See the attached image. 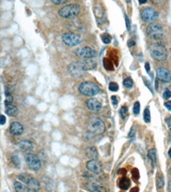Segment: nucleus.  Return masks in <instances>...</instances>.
Listing matches in <instances>:
<instances>
[{
    "label": "nucleus",
    "mask_w": 171,
    "mask_h": 192,
    "mask_svg": "<svg viewBox=\"0 0 171 192\" xmlns=\"http://www.w3.org/2000/svg\"><path fill=\"white\" fill-rule=\"evenodd\" d=\"M87 128H88V131L91 132L94 135H100L105 131L104 122L96 116H91L89 118Z\"/></svg>",
    "instance_id": "obj_1"
},
{
    "label": "nucleus",
    "mask_w": 171,
    "mask_h": 192,
    "mask_svg": "<svg viewBox=\"0 0 171 192\" xmlns=\"http://www.w3.org/2000/svg\"><path fill=\"white\" fill-rule=\"evenodd\" d=\"M150 54L157 61L165 60L168 56L167 49L162 44H159V43H153L150 45Z\"/></svg>",
    "instance_id": "obj_2"
},
{
    "label": "nucleus",
    "mask_w": 171,
    "mask_h": 192,
    "mask_svg": "<svg viewBox=\"0 0 171 192\" xmlns=\"http://www.w3.org/2000/svg\"><path fill=\"white\" fill-rule=\"evenodd\" d=\"M79 92L84 96H94L100 92V88L95 83L90 81L82 82L78 88Z\"/></svg>",
    "instance_id": "obj_3"
},
{
    "label": "nucleus",
    "mask_w": 171,
    "mask_h": 192,
    "mask_svg": "<svg viewBox=\"0 0 171 192\" xmlns=\"http://www.w3.org/2000/svg\"><path fill=\"white\" fill-rule=\"evenodd\" d=\"M80 13V6L77 4H69L59 10V15L65 19H71L76 17Z\"/></svg>",
    "instance_id": "obj_4"
},
{
    "label": "nucleus",
    "mask_w": 171,
    "mask_h": 192,
    "mask_svg": "<svg viewBox=\"0 0 171 192\" xmlns=\"http://www.w3.org/2000/svg\"><path fill=\"white\" fill-rule=\"evenodd\" d=\"M19 179L21 180L23 183L26 184L27 186H28V188L30 189V190L37 192V191H39V189H40V183H39V181L36 179V178L32 177L31 175L26 174V173H24V174H20Z\"/></svg>",
    "instance_id": "obj_5"
},
{
    "label": "nucleus",
    "mask_w": 171,
    "mask_h": 192,
    "mask_svg": "<svg viewBox=\"0 0 171 192\" xmlns=\"http://www.w3.org/2000/svg\"><path fill=\"white\" fill-rule=\"evenodd\" d=\"M147 35L154 40H158L163 36V27L158 23H151L147 27Z\"/></svg>",
    "instance_id": "obj_6"
},
{
    "label": "nucleus",
    "mask_w": 171,
    "mask_h": 192,
    "mask_svg": "<svg viewBox=\"0 0 171 192\" xmlns=\"http://www.w3.org/2000/svg\"><path fill=\"white\" fill-rule=\"evenodd\" d=\"M75 54L81 59H93L97 56V52L92 47H81L75 50Z\"/></svg>",
    "instance_id": "obj_7"
},
{
    "label": "nucleus",
    "mask_w": 171,
    "mask_h": 192,
    "mask_svg": "<svg viewBox=\"0 0 171 192\" xmlns=\"http://www.w3.org/2000/svg\"><path fill=\"white\" fill-rule=\"evenodd\" d=\"M25 161L30 169L34 171H37L41 168V160L39 159L37 155L33 153H27L25 154Z\"/></svg>",
    "instance_id": "obj_8"
},
{
    "label": "nucleus",
    "mask_w": 171,
    "mask_h": 192,
    "mask_svg": "<svg viewBox=\"0 0 171 192\" xmlns=\"http://www.w3.org/2000/svg\"><path fill=\"white\" fill-rule=\"evenodd\" d=\"M62 41L67 46H76L81 42V36L75 33H65L62 35Z\"/></svg>",
    "instance_id": "obj_9"
},
{
    "label": "nucleus",
    "mask_w": 171,
    "mask_h": 192,
    "mask_svg": "<svg viewBox=\"0 0 171 192\" xmlns=\"http://www.w3.org/2000/svg\"><path fill=\"white\" fill-rule=\"evenodd\" d=\"M141 17L145 22H153L154 20L157 19L158 13L155 9L151 7H146L141 11Z\"/></svg>",
    "instance_id": "obj_10"
},
{
    "label": "nucleus",
    "mask_w": 171,
    "mask_h": 192,
    "mask_svg": "<svg viewBox=\"0 0 171 192\" xmlns=\"http://www.w3.org/2000/svg\"><path fill=\"white\" fill-rule=\"evenodd\" d=\"M68 70H69V73L72 75L73 77L75 78H79V77H82L83 74H84V69L81 67L78 62H75V63H71L68 67Z\"/></svg>",
    "instance_id": "obj_11"
},
{
    "label": "nucleus",
    "mask_w": 171,
    "mask_h": 192,
    "mask_svg": "<svg viewBox=\"0 0 171 192\" xmlns=\"http://www.w3.org/2000/svg\"><path fill=\"white\" fill-rule=\"evenodd\" d=\"M86 167L89 171H91V172H93V173H96V174H98V173H100L101 171H102L101 164L99 163L97 160H93V159L89 160L86 163Z\"/></svg>",
    "instance_id": "obj_12"
},
{
    "label": "nucleus",
    "mask_w": 171,
    "mask_h": 192,
    "mask_svg": "<svg viewBox=\"0 0 171 192\" xmlns=\"http://www.w3.org/2000/svg\"><path fill=\"white\" fill-rule=\"evenodd\" d=\"M78 63L81 65V67L84 69V71L95 69L97 67V61H95L94 59H83V60L79 61Z\"/></svg>",
    "instance_id": "obj_13"
},
{
    "label": "nucleus",
    "mask_w": 171,
    "mask_h": 192,
    "mask_svg": "<svg viewBox=\"0 0 171 192\" xmlns=\"http://www.w3.org/2000/svg\"><path fill=\"white\" fill-rule=\"evenodd\" d=\"M86 105H87V108L93 112L99 111L101 109V107H102V105H101L100 102H99L97 99H95V98H90V99L87 100Z\"/></svg>",
    "instance_id": "obj_14"
},
{
    "label": "nucleus",
    "mask_w": 171,
    "mask_h": 192,
    "mask_svg": "<svg viewBox=\"0 0 171 192\" xmlns=\"http://www.w3.org/2000/svg\"><path fill=\"white\" fill-rule=\"evenodd\" d=\"M157 77L162 82H170L171 81V74L165 68H159L157 70Z\"/></svg>",
    "instance_id": "obj_15"
},
{
    "label": "nucleus",
    "mask_w": 171,
    "mask_h": 192,
    "mask_svg": "<svg viewBox=\"0 0 171 192\" xmlns=\"http://www.w3.org/2000/svg\"><path fill=\"white\" fill-rule=\"evenodd\" d=\"M9 130H10V132L13 135L18 136V135H21L23 133L24 128H23V126L19 122H13V123H11L10 127H9Z\"/></svg>",
    "instance_id": "obj_16"
},
{
    "label": "nucleus",
    "mask_w": 171,
    "mask_h": 192,
    "mask_svg": "<svg viewBox=\"0 0 171 192\" xmlns=\"http://www.w3.org/2000/svg\"><path fill=\"white\" fill-rule=\"evenodd\" d=\"M18 146H19V148L23 151H32V150L34 149V146L32 142H30L29 140H20L19 142H18Z\"/></svg>",
    "instance_id": "obj_17"
},
{
    "label": "nucleus",
    "mask_w": 171,
    "mask_h": 192,
    "mask_svg": "<svg viewBox=\"0 0 171 192\" xmlns=\"http://www.w3.org/2000/svg\"><path fill=\"white\" fill-rule=\"evenodd\" d=\"M5 112L6 114L9 116H11V117H14L18 114V109L17 107L15 106L14 104L12 103H9V102H6L5 104Z\"/></svg>",
    "instance_id": "obj_18"
},
{
    "label": "nucleus",
    "mask_w": 171,
    "mask_h": 192,
    "mask_svg": "<svg viewBox=\"0 0 171 192\" xmlns=\"http://www.w3.org/2000/svg\"><path fill=\"white\" fill-rule=\"evenodd\" d=\"M87 187L91 192H107V189L105 187L101 186L98 183H93V182H90L87 184Z\"/></svg>",
    "instance_id": "obj_19"
},
{
    "label": "nucleus",
    "mask_w": 171,
    "mask_h": 192,
    "mask_svg": "<svg viewBox=\"0 0 171 192\" xmlns=\"http://www.w3.org/2000/svg\"><path fill=\"white\" fill-rule=\"evenodd\" d=\"M14 189L16 192H29L30 190L26 184H24L23 182L20 181H16L14 183Z\"/></svg>",
    "instance_id": "obj_20"
},
{
    "label": "nucleus",
    "mask_w": 171,
    "mask_h": 192,
    "mask_svg": "<svg viewBox=\"0 0 171 192\" xmlns=\"http://www.w3.org/2000/svg\"><path fill=\"white\" fill-rule=\"evenodd\" d=\"M86 155L93 160H96L98 158V152L95 147H88L86 149Z\"/></svg>",
    "instance_id": "obj_21"
},
{
    "label": "nucleus",
    "mask_w": 171,
    "mask_h": 192,
    "mask_svg": "<svg viewBox=\"0 0 171 192\" xmlns=\"http://www.w3.org/2000/svg\"><path fill=\"white\" fill-rule=\"evenodd\" d=\"M148 158H149L150 161H151L152 166L154 167V166L156 165V162H157V154H156V150L155 149H150L149 150Z\"/></svg>",
    "instance_id": "obj_22"
},
{
    "label": "nucleus",
    "mask_w": 171,
    "mask_h": 192,
    "mask_svg": "<svg viewBox=\"0 0 171 192\" xmlns=\"http://www.w3.org/2000/svg\"><path fill=\"white\" fill-rule=\"evenodd\" d=\"M129 186H130V180H129L128 178L123 177L119 181V187L121 189H123V190H126V189H128Z\"/></svg>",
    "instance_id": "obj_23"
},
{
    "label": "nucleus",
    "mask_w": 171,
    "mask_h": 192,
    "mask_svg": "<svg viewBox=\"0 0 171 192\" xmlns=\"http://www.w3.org/2000/svg\"><path fill=\"white\" fill-rule=\"evenodd\" d=\"M103 66H104V68L107 70H113L112 62H111V60H109L108 58H104V60H103Z\"/></svg>",
    "instance_id": "obj_24"
},
{
    "label": "nucleus",
    "mask_w": 171,
    "mask_h": 192,
    "mask_svg": "<svg viewBox=\"0 0 171 192\" xmlns=\"http://www.w3.org/2000/svg\"><path fill=\"white\" fill-rule=\"evenodd\" d=\"M156 180H157V187H158V189H162L163 185H164V180H163L162 174L159 173V174L157 175V179Z\"/></svg>",
    "instance_id": "obj_25"
},
{
    "label": "nucleus",
    "mask_w": 171,
    "mask_h": 192,
    "mask_svg": "<svg viewBox=\"0 0 171 192\" xmlns=\"http://www.w3.org/2000/svg\"><path fill=\"white\" fill-rule=\"evenodd\" d=\"M120 116H121L122 119H126L127 116H128V109L126 106H122L120 108Z\"/></svg>",
    "instance_id": "obj_26"
},
{
    "label": "nucleus",
    "mask_w": 171,
    "mask_h": 192,
    "mask_svg": "<svg viewBox=\"0 0 171 192\" xmlns=\"http://www.w3.org/2000/svg\"><path fill=\"white\" fill-rule=\"evenodd\" d=\"M101 38H102L103 43H105V44H109V43L111 42V36L108 33L102 34V35H101Z\"/></svg>",
    "instance_id": "obj_27"
},
{
    "label": "nucleus",
    "mask_w": 171,
    "mask_h": 192,
    "mask_svg": "<svg viewBox=\"0 0 171 192\" xmlns=\"http://www.w3.org/2000/svg\"><path fill=\"white\" fill-rule=\"evenodd\" d=\"M123 85L125 86L126 88H132L133 87V80L131 78H125L123 81Z\"/></svg>",
    "instance_id": "obj_28"
},
{
    "label": "nucleus",
    "mask_w": 171,
    "mask_h": 192,
    "mask_svg": "<svg viewBox=\"0 0 171 192\" xmlns=\"http://www.w3.org/2000/svg\"><path fill=\"white\" fill-rule=\"evenodd\" d=\"M143 118H144V121L146 123H149L150 122V111H149V108H145L144 110V113H143Z\"/></svg>",
    "instance_id": "obj_29"
},
{
    "label": "nucleus",
    "mask_w": 171,
    "mask_h": 192,
    "mask_svg": "<svg viewBox=\"0 0 171 192\" xmlns=\"http://www.w3.org/2000/svg\"><path fill=\"white\" fill-rule=\"evenodd\" d=\"M12 162L14 163V165L16 167H20V159L19 156L17 154H13L12 155Z\"/></svg>",
    "instance_id": "obj_30"
},
{
    "label": "nucleus",
    "mask_w": 171,
    "mask_h": 192,
    "mask_svg": "<svg viewBox=\"0 0 171 192\" xmlns=\"http://www.w3.org/2000/svg\"><path fill=\"white\" fill-rule=\"evenodd\" d=\"M133 112L135 115H138L140 112V103L139 102H135V104H134V107H133Z\"/></svg>",
    "instance_id": "obj_31"
},
{
    "label": "nucleus",
    "mask_w": 171,
    "mask_h": 192,
    "mask_svg": "<svg viewBox=\"0 0 171 192\" xmlns=\"http://www.w3.org/2000/svg\"><path fill=\"white\" fill-rule=\"evenodd\" d=\"M118 84L117 83H115V82H111V83L109 84V89H110V91H117L118 90Z\"/></svg>",
    "instance_id": "obj_32"
},
{
    "label": "nucleus",
    "mask_w": 171,
    "mask_h": 192,
    "mask_svg": "<svg viewBox=\"0 0 171 192\" xmlns=\"http://www.w3.org/2000/svg\"><path fill=\"white\" fill-rule=\"evenodd\" d=\"M163 97L165 98V99H168V98H170L171 97V91L168 90V89H166V90L163 92Z\"/></svg>",
    "instance_id": "obj_33"
},
{
    "label": "nucleus",
    "mask_w": 171,
    "mask_h": 192,
    "mask_svg": "<svg viewBox=\"0 0 171 192\" xmlns=\"http://www.w3.org/2000/svg\"><path fill=\"white\" fill-rule=\"evenodd\" d=\"M125 21H126V28L128 31H130L131 29V24H130V20H129V18L125 16Z\"/></svg>",
    "instance_id": "obj_34"
},
{
    "label": "nucleus",
    "mask_w": 171,
    "mask_h": 192,
    "mask_svg": "<svg viewBox=\"0 0 171 192\" xmlns=\"http://www.w3.org/2000/svg\"><path fill=\"white\" fill-rule=\"evenodd\" d=\"M134 136H136V133H135V129H134V127H132L130 130V132L128 133V137L129 138H133Z\"/></svg>",
    "instance_id": "obj_35"
},
{
    "label": "nucleus",
    "mask_w": 171,
    "mask_h": 192,
    "mask_svg": "<svg viewBox=\"0 0 171 192\" xmlns=\"http://www.w3.org/2000/svg\"><path fill=\"white\" fill-rule=\"evenodd\" d=\"M111 101H112V104L114 105V106H117V104H118V101H117V98L115 95L111 96Z\"/></svg>",
    "instance_id": "obj_36"
},
{
    "label": "nucleus",
    "mask_w": 171,
    "mask_h": 192,
    "mask_svg": "<svg viewBox=\"0 0 171 192\" xmlns=\"http://www.w3.org/2000/svg\"><path fill=\"white\" fill-rule=\"evenodd\" d=\"M52 3L56 4V5H59V4H65L66 3V0H62V1H56V0H53Z\"/></svg>",
    "instance_id": "obj_37"
},
{
    "label": "nucleus",
    "mask_w": 171,
    "mask_h": 192,
    "mask_svg": "<svg viewBox=\"0 0 171 192\" xmlns=\"http://www.w3.org/2000/svg\"><path fill=\"white\" fill-rule=\"evenodd\" d=\"M127 44H128L129 47H132L135 45V41H134L133 39H130V40H128V43H127Z\"/></svg>",
    "instance_id": "obj_38"
},
{
    "label": "nucleus",
    "mask_w": 171,
    "mask_h": 192,
    "mask_svg": "<svg viewBox=\"0 0 171 192\" xmlns=\"http://www.w3.org/2000/svg\"><path fill=\"white\" fill-rule=\"evenodd\" d=\"M143 80H144V83H145V84H146V85H147V87L149 88V90L151 91V92H153V90H152L151 86H150V84L148 83V81H147V79H146V78H144V79H143Z\"/></svg>",
    "instance_id": "obj_39"
},
{
    "label": "nucleus",
    "mask_w": 171,
    "mask_h": 192,
    "mask_svg": "<svg viewBox=\"0 0 171 192\" xmlns=\"http://www.w3.org/2000/svg\"><path fill=\"white\" fill-rule=\"evenodd\" d=\"M165 107L169 111H171V101H167V102H166V103H165Z\"/></svg>",
    "instance_id": "obj_40"
},
{
    "label": "nucleus",
    "mask_w": 171,
    "mask_h": 192,
    "mask_svg": "<svg viewBox=\"0 0 171 192\" xmlns=\"http://www.w3.org/2000/svg\"><path fill=\"white\" fill-rule=\"evenodd\" d=\"M166 124H167V126H168V129H171V119L170 118H167V119H166Z\"/></svg>",
    "instance_id": "obj_41"
},
{
    "label": "nucleus",
    "mask_w": 171,
    "mask_h": 192,
    "mask_svg": "<svg viewBox=\"0 0 171 192\" xmlns=\"http://www.w3.org/2000/svg\"><path fill=\"white\" fill-rule=\"evenodd\" d=\"M145 68H146V71L150 73V66H149V63H146L145 64Z\"/></svg>",
    "instance_id": "obj_42"
},
{
    "label": "nucleus",
    "mask_w": 171,
    "mask_h": 192,
    "mask_svg": "<svg viewBox=\"0 0 171 192\" xmlns=\"http://www.w3.org/2000/svg\"><path fill=\"white\" fill-rule=\"evenodd\" d=\"M5 116L4 115H1V125H3L4 123H5Z\"/></svg>",
    "instance_id": "obj_43"
},
{
    "label": "nucleus",
    "mask_w": 171,
    "mask_h": 192,
    "mask_svg": "<svg viewBox=\"0 0 171 192\" xmlns=\"http://www.w3.org/2000/svg\"><path fill=\"white\" fill-rule=\"evenodd\" d=\"M168 191L171 192V179L169 180V182H168Z\"/></svg>",
    "instance_id": "obj_44"
},
{
    "label": "nucleus",
    "mask_w": 171,
    "mask_h": 192,
    "mask_svg": "<svg viewBox=\"0 0 171 192\" xmlns=\"http://www.w3.org/2000/svg\"><path fill=\"white\" fill-rule=\"evenodd\" d=\"M155 85H156V90H158V79H156V81H155Z\"/></svg>",
    "instance_id": "obj_45"
},
{
    "label": "nucleus",
    "mask_w": 171,
    "mask_h": 192,
    "mask_svg": "<svg viewBox=\"0 0 171 192\" xmlns=\"http://www.w3.org/2000/svg\"><path fill=\"white\" fill-rule=\"evenodd\" d=\"M168 155H169V157L171 158V148L169 149V151H168Z\"/></svg>",
    "instance_id": "obj_46"
},
{
    "label": "nucleus",
    "mask_w": 171,
    "mask_h": 192,
    "mask_svg": "<svg viewBox=\"0 0 171 192\" xmlns=\"http://www.w3.org/2000/svg\"><path fill=\"white\" fill-rule=\"evenodd\" d=\"M146 2H147L146 0H144V1H140L139 3H140V4H143V3H146Z\"/></svg>",
    "instance_id": "obj_47"
},
{
    "label": "nucleus",
    "mask_w": 171,
    "mask_h": 192,
    "mask_svg": "<svg viewBox=\"0 0 171 192\" xmlns=\"http://www.w3.org/2000/svg\"><path fill=\"white\" fill-rule=\"evenodd\" d=\"M169 140H170V142H171V134L169 135Z\"/></svg>",
    "instance_id": "obj_48"
},
{
    "label": "nucleus",
    "mask_w": 171,
    "mask_h": 192,
    "mask_svg": "<svg viewBox=\"0 0 171 192\" xmlns=\"http://www.w3.org/2000/svg\"><path fill=\"white\" fill-rule=\"evenodd\" d=\"M169 172H170V174H171V167H170V170H169Z\"/></svg>",
    "instance_id": "obj_49"
}]
</instances>
